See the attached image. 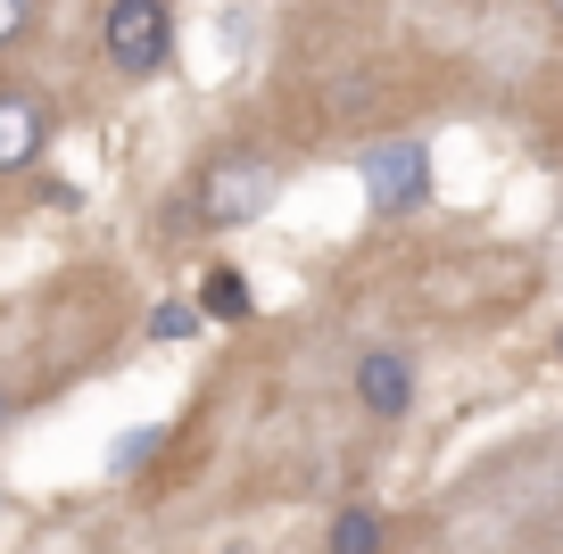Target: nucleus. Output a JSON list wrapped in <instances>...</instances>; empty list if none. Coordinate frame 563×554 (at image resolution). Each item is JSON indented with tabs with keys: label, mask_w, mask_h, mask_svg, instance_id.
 I'll use <instances>...</instances> for the list:
<instances>
[{
	"label": "nucleus",
	"mask_w": 563,
	"mask_h": 554,
	"mask_svg": "<svg viewBox=\"0 0 563 554\" xmlns=\"http://www.w3.org/2000/svg\"><path fill=\"white\" fill-rule=\"evenodd\" d=\"M356 182H365V208L373 215H415L431 199V149L422 141H373L356 157Z\"/></svg>",
	"instance_id": "nucleus-3"
},
{
	"label": "nucleus",
	"mask_w": 563,
	"mask_h": 554,
	"mask_svg": "<svg viewBox=\"0 0 563 554\" xmlns=\"http://www.w3.org/2000/svg\"><path fill=\"white\" fill-rule=\"evenodd\" d=\"M25 34H34V0H0V58L18 51Z\"/></svg>",
	"instance_id": "nucleus-10"
},
{
	"label": "nucleus",
	"mask_w": 563,
	"mask_h": 554,
	"mask_svg": "<svg viewBox=\"0 0 563 554\" xmlns=\"http://www.w3.org/2000/svg\"><path fill=\"white\" fill-rule=\"evenodd\" d=\"M555 356H563V331H555Z\"/></svg>",
	"instance_id": "nucleus-13"
},
{
	"label": "nucleus",
	"mask_w": 563,
	"mask_h": 554,
	"mask_svg": "<svg viewBox=\"0 0 563 554\" xmlns=\"http://www.w3.org/2000/svg\"><path fill=\"white\" fill-rule=\"evenodd\" d=\"M158 447H166V431H158V422H141V431L108 439V472H141V464H150Z\"/></svg>",
	"instance_id": "nucleus-8"
},
{
	"label": "nucleus",
	"mask_w": 563,
	"mask_h": 554,
	"mask_svg": "<svg viewBox=\"0 0 563 554\" xmlns=\"http://www.w3.org/2000/svg\"><path fill=\"white\" fill-rule=\"evenodd\" d=\"M100 58L124 84L166 75V58H175V9L166 0H108L100 9Z\"/></svg>",
	"instance_id": "nucleus-2"
},
{
	"label": "nucleus",
	"mask_w": 563,
	"mask_h": 554,
	"mask_svg": "<svg viewBox=\"0 0 563 554\" xmlns=\"http://www.w3.org/2000/svg\"><path fill=\"white\" fill-rule=\"evenodd\" d=\"M0 431H9V389H0Z\"/></svg>",
	"instance_id": "nucleus-11"
},
{
	"label": "nucleus",
	"mask_w": 563,
	"mask_h": 554,
	"mask_svg": "<svg viewBox=\"0 0 563 554\" xmlns=\"http://www.w3.org/2000/svg\"><path fill=\"white\" fill-rule=\"evenodd\" d=\"M224 554H249V546H224Z\"/></svg>",
	"instance_id": "nucleus-14"
},
{
	"label": "nucleus",
	"mask_w": 563,
	"mask_h": 554,
	"mask_svg": "<svg viewBox=\"0 0 563 554\" xmlns=\"http://www.w3.org/2000/svg\"><path fill=\"white\" fill-rule=\"evenodd\" d=\"M389 546V521L373 505H340L332 530H323V554H382Z\"/></svg>",
	"instance_id": "nucleus-7"
},
{
	"label": "nucleus",
	"mask_w": 563,
	"mask_h": 554,
	"mask_svg": "<svg viewBox=\"0 0 563 554\" xmlns=\"http://www.w3.org/2000/svg\"><path fill=\"white\" fill-rule=\"evenodd\" d=\"M191 331H199V307H191V298H158V307H150V340L175 347V340H191Z\"/></svg>",
	"instance_id": "nucleus-9"
},
{
	"label": "nucleus",
	"mask_w": 563,
	"mask_h": 554,
	"mask_svg": "<svg viewBox=\"0 0 563 554\" xmlns=\"http://www.w3.org/2000/svg\"><path fill=\"white\" fill-rule=\"evenodd\" d=\"M356 406H365L373 422H406V406H415V364H406V347H365V356H356Z\"/></svg>",
	"instance_id": "nucleus-5"
},
{
	"label": "nucleus",
	"mask_w": 563,
	"mask_h": 554,
	"mask_svg": "<svg viewBox=\"0 0 563 554\" xmlns=\"http://www.w3.org/2000/svg\"><path fill=\"white\" fill-rule=\"evenodd\" d=\"M42 149H51V108H42L25 84H0V182L25 174V166H42Z\"/></svg>",
	"instance_id": "nucleus-4"
},
{
	"label": "nucleus",
	"mask_w": 563,
	"mask_h": 554,
	"mask_svg": "<svg viewBox=\"0 0 563 554\" xmlns=\"http://www.w3.org/2000/svg\"><path fill=\"white\" fill-rule=\"evenodd\" d=\"M191 307H199V323H249V314H257V290H249L241 265H208Z\"/></svg>",
	"instance_id": "nucleus-6"
},
{
	"label": "nucleus",
	"mask_w": 563,
	"mask_h": 554,
	"mask_svg": "<svg viewBox=\"0 0 563 554\" xmlns=\"http://www.w3.org/2000/svg\"><path fill=\"white\" fill-rule=\"evenodd\" d=\"M547 9H555V25H563V0H547Z\"/></svg>",
	"instance_id": "nucleus-12"
},
{
	"label": "nucleus",
	"mask_w": 563,
	"mask_h": 554,
	"mask_svg": "<svg viewBox=\"0 0 563 554\" xmlns=\"http://www.w3.org/2000/svg\"><path fill=\"white\" fill-rule=\"evenodd\" d=\"M274 191H282L274 157H257V149H216L208 166H199V182H191V224H199V232H241V224H257V215L274 208Z\"/></svg>",
	"instance_id": "nucleus-1"
}]
</instances>
